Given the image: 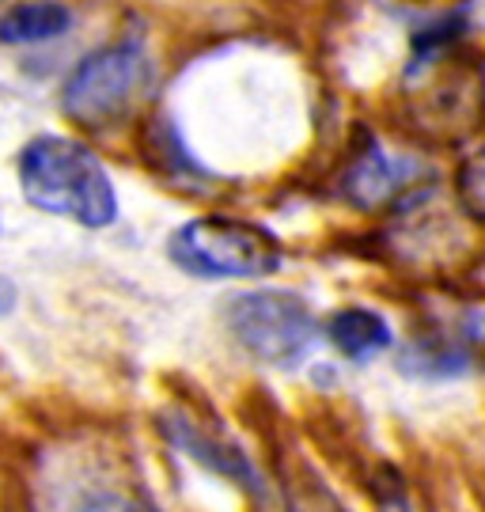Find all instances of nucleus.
Masks as SVG:
<instances>
[{
	"mask_svg": "<svg viewBox=\"0 0 485 512\" xmlns=\"http://www.w3.org/2000/svg\"><path fill=\"white\" fill-rule=\"evenodd\" d=\"M160 433L194 463H201L205 471H213V475L235 482L239 490H247L254 501L270 497V486H266L262 471L254 467V459L243 452V444L220 421L205 418L190 406H171V410L160 414Z\"/></svg>",
	"mask_w": 485,
	"mask_h": 512,
	"instance_id": "obj_5",
	"label": "nucleus"
},
{
	"mask_svg": "<svg viewBox=\"0 0 485 512\" xmlns=\"http://www.w3.org/2000/svg\"><path fill=\"white\" fill-rule=\"evenodd\" d=\"M478 327H467L463 334H425L402 353V368L425 376V380H451L463 376L478 361Z\"/></svg>",
	"mask_w": 485,
	"mask_h": 512,
	"instance_id": "obj_7",
	"label": "nucleus"
},
{
	"mask_svg": "<svg viewBox=\"0 0 485 512\" xmlns=\"http://www.w3.org/2000/svg\"><path fill=\"white\" fill-rule=\"evenodd\" d=\"M167 255L190 277L232 281V277L277 274L285 251H281V239L254 220L198 217L171 236Z\"/></svg>",
	"mask_w": 485,
	"mask_h": 512,
	"instance_id": "obj_2",
	"label": "nucleus"
},
{
	"mask_svg": "<svg viewBox=\"0 0 485 512\" xmlns=\"http://www.w3.org/2000/svg\"><path fill=\"white\" fill-rule=\"evenodd\" d=\"M224 319L235 342L262 365H300L319 342V319L311 304L288 289H254L232 296Z\"/></svg>",
	"mask_w": 485,
	"mask_h": 512,
	"instance_id": "obj_4",
	"label": "nucleus"
},
{
	"mask_svg": "<svg viewBox=\"0 0 485 512\" xmlns=\"http://www.w3.org/2000/svg\"><path fill=\"white\" fill-rule=\"evenodd\" d=\"M19 186L42 213L69 217L84 228H107L118 220V194L107 167L88 145L72 137H35L19 156Z\"/></svg>",
	"mask_w": 485,
	"mask_h": 512,
	"instance_id": "obj_1",
	"label": "nucleus"
},
{
	"mask_svg": "<svg viewBox=\"0 0 485 512\" xmlns=\"http://www.w3.org/2000/svg\"><path fill=\"white\" fill-rule=\"evenodd\" d=\"M455 190H459V202L470 217L485 220V148L474 152L467 164L459 167V179H455Z\"/></svg>",
	"mask_w": 485,
	"mask_h": 512,
	"instance_id": "obj_10",
	"label": "nucleus"
},
{
	"mask_svg": "<svg viewBox=\"0 0 485 512\" xmlns=\"http://www.w3.org/2000/svg\"><path fill=\"white\" fill-rule=\"evenodd\" d=\"M414 179V167L395 160L391 152H383L376 137H364L357 156L349 160L342 175V194L357 209H379V205L398 202Z\"/></svg>",
	"mask_w": 485,
	"mask_h": 512,
	"instance_id": "obj_6",
	"label": "nucleus"
},
{
	"mask_svg": "<svg viewBox=\"0 0 485 512\" xmlns=\"http://www.w3.org/2000/svg\"><path fill=\"white\" fill-rule=\"evenodd\" d=\"M402 4H436V0H402Z\"/></svg>",
	"mask_w": 485,
	"mask_h": 512,
	"instance_id": "obj_14",
	"label": "nucleus"
},
{
	"mask_svg": "<svg viewBox=\"0 0 485 512\" xmlns=\"http://www.w3.org/2000/svg\"><path fill=\"white\" fill-rule=\"evenodd\" d=\"M152 88V61L137 42H114L88 54L61 92L65 118L80 129H110L126 122Z\"/></svg>",
	"mask_w": 485,
	"mask_h": 512,
	"instance_id": "obj_3",
	"label": "nucleus"
},
{
	"mask_svg": "<svg viewBox=\"0 0 485 512\" xmlns=\"http://www.w3.org/2000/svg\"><path fill=\"white\" fill-rule=\"evenodd\" d=\"M326 338L353 365H368L395 346L391 323L372 308H338L326 319Z\"/></svg>",
	"mask_w": 485,
	"mask_h": 512,
	"instance_id": "obj_8",
	"label": "nucleus"
},
{
	"mask_svg": "<svg viewBox=\"0 0 485 512\" xmlns=\"http://www.w3.org/2000/svg\"><path fill=\"white\" fill-rule=\"evenodd\" d=\"M379 512H417V509L402 490H395V494H387L383 501H379Z\"/></svg>",
	"mask_w": 485,
	"mask_h": 512,
	"instance_id": "obj_12",
	"label": "nucleus"
},
{
	"mask_svg": "<svg viewBox=\"0 0 485 512\" xmlns=\"http://www.w3.org/2000/svg\"><path fill=\"white\" fill-rule=\"evenodd\" d=\"M72 12L57 0H27L0 16V42L4 46H35L46 38L65 35Z\"/></svg>",
	"mask_w": 485,
	"mask_h": 512,
	"instance_id": "obj_9",
	"label": "nucleus"
},
{
	"mask_svg": "<svg viewBox=\"0 0 485 512\" xmlns=\"http://www.w3.org/2000/svg\"><path fill=\"white\" fill-rule=\"evenodd\" d=\"M12 308H16V285H12L8 277H0V319Z\"/></svg>",
	"mask_w": 485,
	"mask_h": 512,
	"instance_id": "obj_13",
	"label": "nucleus"
},
{
	"mask_svg": "<svg viewBox=\"0 0 485 512\" xmlns=\"http://www.w3.org/2000/svg\"><path fill=\"white\" fill-rule=\"evenodd\" d=\"M76 512H156L152 505H144L141 497L129 494H114V490H103V494H91Z\"/></svg>",
	"mask_w": 485,
	"mask_h": 512,
	"instance_id": "obj_11",
	"label": "nucleus"
}]
</instances>
